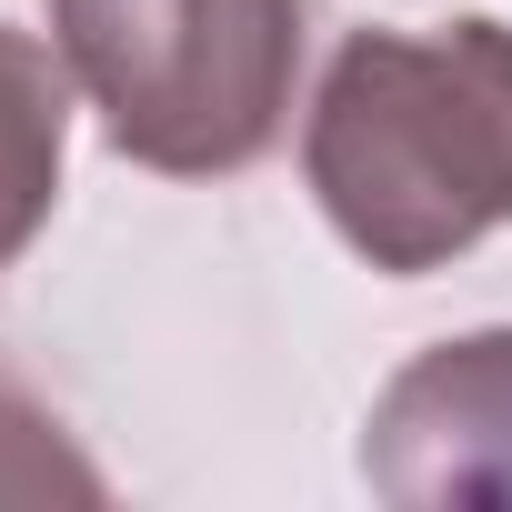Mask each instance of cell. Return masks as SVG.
<instances>
[{
  "mask_svg": "<svg viewBox=\"0 0 512 512\" xmlns=\"http://www.w3.org/2000/svg\"><path fill=\"white\" fill-rule=\"evenodd\" d=\"M302 181L372 272H442L512 221V31H352L302 121Z\"/></svg>",
  "mask_w": 512,
  "mask_h": 512,
  "instance_id": "obj_1",
  "label": "cell"
},
{
  "mask_svg": "<svg viewBox=\"0 0 512 512\" xmlns=\"http://www.w3.org/2000/svg\"><path fill=\"white\" fill-rule=\"evenodd\" d=\"M61 151H71V71L61 51L0 21V272L41 241L61 201Z\"/></svg>",
  "mask_w": 512,
  "mask_h": 512,
  "instance_id": "obj_4",
  "label": "cell"
},
{
  "mask_svg": "<svg viewBox=\"0 0 512 512\" xmlns=\"http://www.w3.org/2000/svg\"><path fill=\"white\" fill-rule=\"evenodd\" d=\"M51 51L121 161L221 181L292 121L302 0H51Z\"/></svg>",
  "mask_w": 512,
  "mask_h": 512,
  "instance_id": "obj_2",
  "label": "cell"
},
{
  "mask_svg": "<svg viewBox=\"0 0 512 512\" xmlns=\"http://www.w3.org/2000/svg\"><path fill=\"white\" fill-rule=\"evenodd\" d=\"M362 482L392 512H512V332H462L402 362L362 422Z\"/></svg>",
  "mask_w": 512,
  "mask_h": 512,
  "instance_id": "obj_3",
  "label": "cell"
}]
</instances>
